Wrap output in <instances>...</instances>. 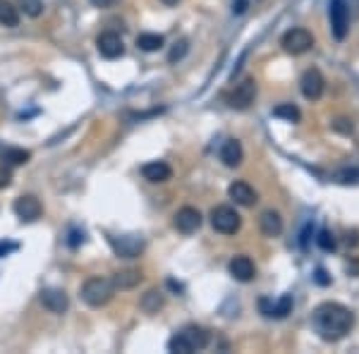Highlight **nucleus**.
<instances>
[{
	"mask_svg": "<svg viewBox=\"0 0 359 354\" xmlns=\"http://www.w3.org/2000/svg\"><path fill=\"white\" fill-rule=\"evenodd\" d=\"M41 304H43L48 311H53V314H63V311H68L70 299H68V295H65L63 290L46 287V290H41Z\"/></svg>",
	"mask_w": 359,
	"mask_h": 354,
	"instance_id": "nucleus-13",
	"label": "nucleus"
},
{
	"mask_svg": "<svg viewBox=\"0 0 359 354\" xmlns=\"http://www.w3.org/2000/svg\"><path fill=\"white\" fill-rule=\"evenodd\" d=\"M359 242V237H357V233H352V235H347V244H352V247H355V244Z\"/></svg>",
	"mask_w": 359,
	"mask_h": 354,
	"instance_id": "nucleus-36",
	"label": "nucleus"
},
{
	"mask_svg": "<svg viewBox=\"0 0 359 354\" xmlns=\"http://www.w3.org/2000/svg\"><path fill=\"white\" fill-rule=\"evenodd\" d=\"M259 306H261V311H264V316H269V319H285V316L292 311V297L283 295L278 302L261 299Z\"/></svg>",
	"mask_w": 359,
	"mask_h": 354,
	"instance_id": "nucleus-16",
	"label": "nucleus"
},
{
	"mask_svg": "<svg viewBox=\"0 0 359 354\" xmlns=\"http://www.w3.org/2000/svg\"><path fill=\"white\" fill-rule=\"evenodd\" d=\"M280 46H283L285 53L302 55V53H307L311 46H314V36H311V32H307V29L295 27V29H290V32L283 34V39H280Z\"/></svg>",
	"mask_w": 359,
	"mask_h": 354,
	"instance_id": "nucleus-5",
	"label": "nucleus"
},
{
	"mask_svg": "<svg viewBox=\"0 0 359 354\" xmlns=\"http://www.w3.org/2000/svg\"><path fill=\"white\" fill-rule=\"evenodd\" d=\"M113 247H115V254L122 256V259H135L144 251V239L139 235H125L120 239H113Z\"/></svg>",
	"mask_w": 359,
	"mask_h": 354,
	"instance_id": "nucleus-14",
	"label": "nucleus"
},
{
	"mask_svg": "<svg viewBox=\"0 0 359 354\" xmlns=\"http://www.w3.org/2000/svg\"><path fill=\"white\" fill-rule=\"evenodd\" d=\"M10 182H12V170H10V166H3L0 168V189L10 187Z\"/></svg>",
	"mask_w": 359,
	"mask_h": 354,
	"instance_id": "nucleus-29",
	"label": "nucleus"
},
{
	"mask_svg": "<svg viewBox=\"0 0 359 354\" xmlns=\"http://www.w3.org/2000/svg\"><path fill=\"white\" fill-rule=\"evenodd\" d=\"M163 292H158V290H148L146 295L142 297V309L146 311V314H156L158 309L163 306Z\"/></svg>",
	"mask_w": 359,
	"mask_h": 354,
	"instance_id": "nucleus-24",
	"label": "nucleus"
},
{
	"mask_svg": "<svg viewBox=\"0 0 359 354\" xmlns=\"http://www.w3.org/2000/svg\"><path fill=\"white\" fill-rule=\"evenodd\" d=\"M17 10L27 17H39L43 12V0H17Z\"/></svg>",
	"mask_w": 359,
	"mask_h": 354,
	"instance_id": "nucleus-26",
	"label": "nucleus"
},
{
	"mask_svg": "<svg viewBox=\"0 0 359 354\" xmlns=\"http://www.w3.org/2000/svg\"><path fill=\"white\" fill-rule=\"evenodd\" d=\"M175 228L182 235H192L202 228V213L192 206H184L175 213Z\"/></svg>",
	"mask_w": 359,
	"mask_h": 354,
	"instance_id": "nucleus-12",
	"label": "nucleus"
},
{
	"mask_svg": "<svg viewBox=\"0 0 359 354\" xmlns=\"http://www.w3.org/2000/svg\"><path fill=\"white\" fill-rule=\"evenodd\" d=\"M161 3H163V5H168V8H173V5H177V3H180V0H161Z\"/></svg>",
	"mask_w": 359,
	"mask_h": 354,
	"instance_id": "nucleus-37",
	"label": "nucleus"
},
{
	"mask_svg": "<svg viewBox=\"0 0 359 354\" xmlns=\"http://www.w3.org/2000/svg\"><path fill=\"white\" fill-rule=\"evenodd\" d=\"M333 127H336L338 132H342V135H350L352 132V122L350 120H336L333 122Z\"/></svg>",
	"mask_w": 359,
	"mask_h": 354,
	"instance_id": "nucleus-30",
	"label": "nucleus"
},
{
	"mask_svg": "<svg viewBox=\"0 0 359 354\" xmlns=\"http://www.w3.org/2000/svg\"><path fill=\"white\" fill-rule=\"evenodd\" d=\"M81 239H84V235H81V233H77V230H72V233H70V239H68V244H70L72 249H75V247H79V242H81Z\"/></svg>",
	"mask_w": 359,
	"mask_h": 354,
	"instance_id": "nucleus-31",
	"label": "nucleus"
},
{
	"mask_svg": "<svg viewBox=\"0 0 359 354\" xmlns=\"http://www.w3.org/2000/svg\"><path fill=\"white\" fill-rule=\"evenodd\" d=\"M10 251H17V244H0V256L10 254Z\"/></svg>",
	"mask_w": 359,
	"mask_h": 354,
	"instance_id": "nucleus-34",
	"label": "nucleus"
},
{
	"mask_svg": "<svg viewBox=\"0 0 359 354\" xmlns=\"http://www.w3.org/2000/svg\"><path fill=\"white\" fill-rule=\"evenodd\" d=\"M254 99H256V81L254 77H247V79L240 81L233 94L228 96V106L233 108V110H247V108L254 104Z\"/></svg>",
	"mask_w": 359,
	"mask_h": 354,
	"instance_id": "nucleus-7",
	"label": "nucleus"
},
{
	"mask_svg": "<svg viewBox=\"0 0 359 354\" xmlns=\"http://www.w3.org/2000/svg\"><path fill=\"white\" fill-rule=\"evenodd\" d=\"M300 89H302V96H304L307 101H319L323 96V91H326V79H323V75L319 70L311 68L302 75Z\"/></svg>",
	"mask_w": 359,
	"mask_h": 354,
	"instance_id": "nucleus-8",
	"label": "nucleus"
},
{
	"mask_svg": "<svg viewBox=\"0 0 359 354\" xmlns=\"http://www.w3.org/2000/svg\"><path fill=\"white\" fill-rule=\"evenodd\" d=\"M14 213H17V218L24 220V223H32V220L41 218L43 206H41V201L34 194H24V197H19L17 201H14Z\"/></svg>",
	"mask_w": 359,
	"mask_h": 354,
	"instance_id": "nucleus-9",
	"label": "nucleus"
},
{
	"mask_svg": "<svg viewBox=\"0 0 359 354\" xmlns=\"http://www.w3.org/2000/svg\"><path fill=\"white\" fill-rule=\"evenodd\" d=\"M228 271H230V275H233L235 280H240V283H249V280L256 278V266H254V261H251L249 256H244V254L235 256V259L230 261Z\"/></svg>",
	"mask_w": 359,
	"mask_h": 354,
	"instance_id": "nucleus-11",
	"label": "nucleus"
},
{
	"mask_svg": "<svg viewBox=\"0 0 359 354\" xmlns=\"http://www.w3.org/2000/svg\"><path fill=\"white\" fill-rule=\"evenodd\" d=\"M228 197L233 199L237 206H254V204L259 201L254 187H249V184L242 182V179H237V182L230 184V187H228Z\"/></svg>",
	"mask_w": 359,
	"mask_h": 354,
	"instance_id": "nucleus-15",
	"label": "nucleus"
},
{
	"mask_svg": "<svg viewBox=\"0 0 359 354\" xmlns=\"http://www.w3.org/2000/svg\"><path fill=\"white\" fill-rule=\"evenodd\" d=\"M0 24L10 29L19 24V10L17 5H12L10 0H0Z\"/></svg>",
	"mask_w": 359,
	"mask_h": 354,
	"instance_id": "nucleus-21",
	"label": "nucleus"
},
{
	"mask_svg": "<svg viewBox=\"0 0 359 354\" xmlns=\"http://www.w3.org/2000/svg\"><path fill=\"white\" fill-rule=\"evenodd\" d=\"M115 295V285H113L110 278H89L84 285H81V299L89 306H106L108 302Z\"/></svg>",
	"mask_w": 359,
	"mask_h": 354,
	"instance_id": "nucleus-3",
	"label": "nucleus"
},
{
	"mask_svg": "<svg viewBox=\"0 0 359 354\" xmlns=\"http://www.w3.org/2000/svg\"><path fill=\"white\" fill-rule=\"evenodd\" d=\"M244 158V151H242V144L237 139H228L220 146V161L225 163L228 168H237Z\"/></svg>",
	"mask_w": 359,
	"mask_h": 354,
	"instance_id": "nucleus-18",
	"label": "nucleus"
},
{
	"mask_svg": "<svg viewBox=\"0 0 359 354\" xmlns=\"http://www.w3.org/2000/svg\"><path fill=\"white\" fill-rule=\"evenodd\" d=\"M96 46H99V53L108 60H115L125 53V43H122L120 34L115 32H104L96 39Z\"/></svg>",
	"mask_w": 359,
	"mask_h": 354,
	"instance_id": "nucleus-10",
	"label": "nucleus"
},
{
	"mask_svg": "<svg viewBox=\"0 0 359 354\" xmlns=\"http://www.w3.org/2000/svg\"><path fill=\"white\" fill-rule=\"evenodd\" d=\"M244 8H247V0H237V3L233 5L235 12H244Z\"/></svg>",
	"mask_w": 359,
	"mask_h": 354,
	"instance_id": "nucleus-35",
	"label": "nucleus"
},
{
	"mask_svg": "<svg viewBox=\"0 0 359 354\" xmlns=\"http://www.w3.org/2000/svg\"><path fill=\"white\" fill-rule=\"evenodd\" d=\"M328 17H331V32L338 41H342L350 29V12H347L345 0H331L328 5Z\"/></svg>",
	"mask_w": 359,
	"mask_h": 354,
	"instance_id": "nucleus-6",
	"label": "nucleus"
},
{
	"mask_svg": "<svg viewBox=\"0 0 359 354\" xmlns=\"http://www.w3.org/2000/svg\"><path fill=\"white\" fill-rule=\"evenodd\" d=\"M259 228L266 237H278L283 233V218L278 211H264L259 215Z\"/></svg>",
	"mask_w": 359,
	"mask_h": 354,
	"instance_id": "nucleus-19",
	"label": "nucleus"
},
{
	"mask_svg": "<svg viewBox=\"0 0 359 354\" xmlns=\"http://www.w3.org/2000/svg\"><path fill=\"white\" fill-rule=\"evenodd\" d=\"M316 242H319V247L323 251H333V249H336V237H333V233H328V230H321L319 237H316Z\"/></svg>",
	"mask_w": 359,
	"mask_h": 354,
	"instance_id": "nucleus-28",
	"label": "nucleus"
},
{
	"mask_svg": "<svg viewBox=\"0 0 359 354\" xmlns=\"http://www.w3.org/2000/svg\"><path fill=\"white\" fill-rule=\"evenodd\" d=\"M211 225L215 233H220V235H235L240 228H242V215L235 211L233 206L223 204V206H215L211 211Z\"/></svg>",
	"mask_w": 359,
	"mask_h": 354,
	"instance_id": "nucleus-4",
	"label": "nucleus"
},
{
	"mask_svg": "<svg viewBox=\"0 0 359 354\" xmlns=\"http://www.w3.org/2000/svg\"><path fill=\"white\" fill-rule=\"evenodd\" d=\"M166 39L161 34H139L137 36V48L144 53H153V50H161Z\"/></svg>",
	"mask_w": 359,
	"mask_h": 354,
	"instance_id": "nucleus-22",
	"label": "nucleus"
},
{
	"mask_svg": "<svg viewBox=\"0 0 359 354\" xmlns=\"http://www.w3.org/2000/svg\"><path fill=\"white\" fill-rule=\"evenodd\" d=\"M211 335H208L206 328L202 326H187L177 333V335L171 337L168 342V350L175 352V354H192V352H199L208 345Z\"/></svg>",
	"mask_w": 359,
	"mask_h": 354,
	"instance_id": "nucleus-2",
	"label": "nucleus"
},
{
	"mask_svg": "<svg viewBox=\"0 0 359 354\" xmlns=\"http://www.w3.org/2000/svg\"><path fill=\"white\" fill-rule=\"evenodd\" d=\"M187 50H189L187 39H180V41H175V46L171 48V53H168V60H171V63H177V60H182L184 55H187Z\"/></svg>",
	"mask_w": 359,
	"mask_h": 354,
	"instance_id": "nucleus-27",
	"label": "nucleus"
},
{
	"mask_svg": "<svg viewBox=\"0 0 359 354\" xmlns=\"http://www.w3.org/2000/svg\"><path fill=\"white\" fill-rule=\"evenodd\" d=\"M142 271L137 268H125V271H117L115 275H113V285H115V290H132V287H137L142 283Z\"/></svg>",
	"mask_w": 359,
	"mask_h": 354,
	"instance_id": "nucleus-20",
	"label": "nucleus"
},
{
	"mask_svg": "<svg viewBox=\"0 0 359 354\" xmlns=\"http://www.w3.org/2000/svg\"><path fill=\"white\" fill-rule=\"evenodd\" d=\"M314 280H316V283H319V285H331V278H328L326 271H323V268H316Z\"/></svg>",
	"mask_w": 359,
	"mask_h": 354,
	"instance_id": "nucleus-33",
	"label": "nucleus"
},
{
	"mask_svg": "<svg viewBox=\"0 0 359 354\" xmlns=\"http://www.w3.org/2000/svg\"><path fill=\"white\" fill-rule=\"evenodd\" d=\"M94 8H101V10H106V8H113V5H117L120 0H89Z\"/></svg>",
	"mask_w": 359,
	"mask_h": 354,
	"instance_id": "nucleus-32",
	"label": "nucleus"
},
{
	"mask_svg": "<svg viewBox=\"0 0 359 354\" xmlns=\"http://www.w3.org/2000/svg\"><path fill=\"white\" fill-rule=\"evenodd\" d=\"M29 158H32V153L24 151V148H5V151H3V163H5V166H10V168L24 166Z\"/></svg>",
	"mask_w": 359,
	"mask_h": 354,
	"instance_id": "nucleus-23",
	"label": "nucleus"
},
{
	"mask_svg": "<svg viewBox=\"0 0 359 354\" xmlns=\"http://www.w3.org/2000/svg\"><path fill=\"white\" fill-rule=\"evenodd\" d=\"M273 115L280 117V120H287V122H300L302 120V112L300 108L295 104H280L273 108Z\"/></svg>",
	"mask_w": 359,
	"mask_h": 354,
	"instance_id": "nucleus-25",
	"label": "nucleus"
},
{
	"mask_svg": "<svg viewBox=\"0 0 359 354\" xmlns=\"http://www.w3.org/2000/svg\"><path fill=\"white\" fill-rule=\"evenodd\" d=\"M314 326L323 340H340L355 326V314L338 302H323L314 311Z\"/></svg>",
	"mask_w": 359,
	"mask_h": 354,
	"instance_id": "nucleus-1",
	"label": "nucleus"
},
{
	"mask_svg": "<svg viewBox=\"0 0 359 354\" xmlns=\"http://www.w3.org/2000/svg\"><path fill=\"white\" fill-rule=\"evenodd\" d=\"M142 175H144V179H148V182H153V184L168 182V179L173 177V168L168 166L166 161H151L142 168Z\"/></svg>",
	"mask_w": 359,
	"mask_h": 354,
	"instance_id": "nucleus-17",
	"label": "nucleus"
}]
</instances>
